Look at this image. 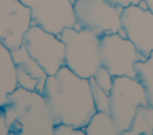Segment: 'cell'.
Masks as SVG:
<instances>
[{"label": "cell", "instance_id": "cell-1", "mask_svg": "<svg viewBox=\"0 0 153 135\" xmlns=\"http://www.w3.org/2000/svg\"><path fill=\"white\" fill-rule=\"evenodd\" d=\"M43 97L56 123L85 129L97 112L90 79L81 78L63 66L54 75H48Z\"/></svg>", "mask_w": 153, "mask_h": 135}, {"label": "cell", "instance_id": "cell-2", "mask_svg": "<svg viewBox=\"0 0 153 135\" xmlns=\"http://www.w3.org/2000/svg\"><path fill=\"white\" fill-rule=\"evenodd\" d=\"M10 134L54 135L55 121L42 93L17 86L2 105Z\"/></svg>", "mask_w": 153, "mask_h": 135}, {"label": "cell", "instance_id": "cell-3", "mask_svg": "<svg viewBox=\"0 0 153 135\" xmlns=\"http://www.w3.org/2000/svg\"><path fill=\"white\" fill-rule=\"evenodd\" d=\"M57 36L66 45L65 66L81 78H92L100 66L99 36L82 27L80 30L65 27Z\"/></svg>", "mask_w": 153, "mask_h": 135}, {"label": "cell", "instance_id": "cell-4", "mask_svg": "<svg viewBox=\"0 0 153 135\" xmlns=\"http://www.w3.org/2000/svg\"><path fill=\"white\" fill-rule=\"evenodd\" d=\"M148 105L142 85L136 78L114 76L109 93V115L111 116L120 135L129 128L137 106Z\"/></svg>", "mask_w": 153, "mask_h": 135}, {"label": "cell", "instance_id": "cell-5", "mask_svg": "<svg viewBox=\"0 0 153 135\" xmlns=\"http://www.w3.org/2000/svg\"><path fill=\"white\" fill-rule=\"evenodd\" d=\"M98 55L100 66L105 67L112 76L135 78V62L146 60L135 45L118 32L106 33L99 37Z\"/></svg>", "mask_w": 153, "mask_h": 135}, {"label": "cell", "instance_id": "cell-6", "mask_svg": "<svg viewBox=\"0 0 153 135\" xmlns=\"http://www.w3.org/2000/svg\"><path fill=\"white\" fill-rule=\"evenodd\" d=\"M75 24L93 31L99 37L116 33L122 29L121 13L123 7L109 0H75L73 2Z\"/></svg>", "mask_w": 153, "mask_h": 135}, {"label": "cell", "instance_id": "cell-7", "mask_svg": "<svg viewBox=\"0 0 153 135\" xmlns=\"http://www.w3.org/2000/svg\"><path fill=\"white\" fill-rule=\"evenodd\" d=\"M23 45L48 75H54L65 66L66 45L57 35L31 25L24 35Z\"/></svg>", "mask_w": 153, "mask_h": 135}, {"label": "cell", "instance_id": "cell-8", "mask_svg": "<svg viewBox=\"0 0 153 135\" xmlns=\"http://www.w3.org/2000/svg\"><path fill=\"white\" fill-rule=\"evenodd\" d=\"M31 11L32 25L59 35L65 27L75 25V0H20Z\"/></svg>", "mask_w": 153, "mask_h": 135}, {"label": "cell", "instance_id": "cell-9", "mask_svg": "<svg viewBox=\"0 0 153 135\" xmlns=\"http://www.w3.org/2000/svg\"><path fill=\"white\" fill-rule=\"evenodd\" d=\"M31 25V11L20 0H0V42L6 48H19Z\"/></svg>", "mask_w": 153, "mask_h": 135}, {"label": "cell", "instance_id": "cell-10", "mask_svg": "<svg viewBox=\"0 0 153 135\" xmlns=\"http://www.w3.org/2000/svg\"><path fill=\"white\" fill-rule=\"evenodd\" d=\"M121 24L126 37L147 59L153 51V12L139 4L129 5L122 10Z\"/></svg>", "mask_w": 153, "mask_h": 135}, {"label": "cell", "instance_id": "cell-11", "mask_svg": "<svg viewBox=\"0 0 153 135\" xmlns=\"http://www.w3.org/2000/svg\"><path fill=\"white\" fill-rule=\"evenodd\" d=\"M11 55L16 66L18 86L29 91H37L43 93L48 78L45 70L29 55L23 44L17 49L11 50Z\"/></svg>", "mask_w": 153, "mask_h": 135}, {"label": "cell", "instance_id": "cell-12", "mask_svg": "<svg viewBox=\"0 0 153 135\" xmlns=\"http://www.w3.org/2000/svg\"><path fill=\"white\" fill-rule=\"evenodd\" d=\"M18 86L16 66L11 50L0 42V108L6 103L7 96Z\"/></svg>", "mask_w": 153, "mask_h": 135}, {"label": "cell", "instance_id": "cell-13", "mask_svg": "<svg viewBox=\"0 0 153 135\" xmlns=\"http://www.w3.org/2000/svg\"><path fill=\"white\" fill-rule=\"evenodd\" d=\"M123 135H153V108L149 105L137 106L134 118Z\"/></svg>", "mask_w": 153, "mask_h": 135}, {"label": "cell", "instance_id": "cell-14", "mask_svg": "<svg viewBox=\"0 0 153 135\" xmlns=\"http://www.w3.org/2000/svg\"><path fill=\"white\" fill-rule=\"evenodd\" d=\"M134 68L136 72L135 78L145 90L147 103L153 108V51L146 60L135 62Z\"/></svg>", "mask_w": 153, "mask_h": 135}, {"label": "cell", "instance_id": "cell-15", "mask_svg": "<svg viewBox=\"0 0 153 135\" xmlns=\"http://www.w3.org/2000/svg\"><path fill=\"white\" fill-rule=\"evenodd\" d=\"M86 135H120L111 116L108 112L97 111L85 127Z\"/></svg>", "mask_w": 153, "mask_h": 135}, {"label": "cell", "instance_id": "cell-16", "mask_svg": "<svg viewBox=\"0 0 153 135\" xmlns=\"http://www.w3.org/2000/svg\"><path fill=\"white\" fill-rule=\"evenodd\" d=\"M90 85L92 90V96L97 111H103L109 113V93H106L92 78H90Z\"/></svg>", "mask_w": 153, "mask_h": 135}, {"label": "cell", "instance_id": "cell-17", "mask_svg": "<svg viewBox=\"0 0 153 135\" xmlns=\"http://www.w3.org/2000/svg\"><path fill=\"white\" fill-rule=\"evenodd\" d=\"M93 79L96 80V82H97L106 93H110L111 87H112V84H114V76L109 73V70H108L105 67L99 66L98 69L96 70L94 75H93Z\"/></svg>", "mask_w": 153, "mask_h": 135}, {"label": "cell", "instance_id": "cell-18", "mask_svg": "<svg viewBox=\"0 0 153 135\" xmlns=\"http://www.w3.org/2000/svg\"><path fill=\"white\" fill-rule=\"evenodd\" d=\"M54 135H86L85 129H76L69 124L56 123L54 127Z\"/></svg>", "mask_w": 153, "mask_h": 135}, {"label": "cell", "instance_id": "cell-19", "mask_svg": "<svg viewBox=\"0 0 153 135\" xmlns=\"http://www.w3.org/2000/svg\"><path fill=\"white\" fill-rule=\"evenodd\" d=\"M10 130L6 123V118H5V112L2 110V108H0V135H8Z\"/></svg>", "mask_w": 153, "mask_h": 135}, {"label": "cell", "instance_id": "cell-20", "mask_svg": "<svg viewBox=\"0 0 153 135\" xmlns=\"http://www.w3.org/2000/svg\"><path fill=\"white\" fill-rule=\"evenodd\" d=\"M110 2L115 4V5H118L121 7H127L129 5H136L139 4L141 0H109Z\"/></svg>", "mask_w": 153, "mask_h": 135}, {"label": "cell", "instance_id": "cell-21", "mask_svg": "<svg viewBox=\"0 0 153 135\" xmlns=\"http://www.w3.org/2000/svg\"><path fill=\"white\" fill-rule=\"evenodd\" d=\"M143 1L146 2L147 8H148L149 11H152V12H153V0H143Z\"/></svg>", "mask_w": 153, "mask_h": 135}]
</instances>
